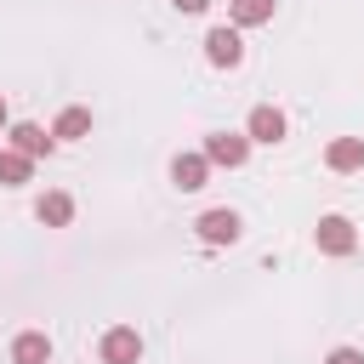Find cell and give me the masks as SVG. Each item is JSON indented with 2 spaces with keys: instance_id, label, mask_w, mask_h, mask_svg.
<instances>
[{
  "instance_id": "1",
  "label": "cell",
  "mask_w": 364,
  "mask_h": 364,
  "mask_svg": "<svg viewBox=\"0 0 364 364\" xmlns=\"http://www.w3.org/2000/svg\"><path fill=\"white\" fill-rule=\"evenodd\" d=\"M205 57H210L216 68H239V63H245V40H239V28H233V23H216V28L205 34Z\"/></svg>"
},
{
  "instance_id": "2",
  "label": "cell",
  "mask_w": 364,
  "mask_h": 364,
  "mask_svg": "<svg viewBox=\"0 0 364 364\" xmlns=\"http://www.w3.org/2000/svg\"><path fill=\"white\" fill-rule=\"evenodd\" d=\"M205 159L239 171V165L250 159V136H239V131H216V136H205Z\"/></svg>"
},
{
  "instance_id": "3",
  "label": "cell",
  "mask_w": 364,
  "mask_h": 364,
  "mask_svg": "<svg viewBox=\"0 0 364 364\" xmlns=\"http://www.w3.org/2000/svg\"><path fill=\"white\" fill-rule=\"evenodd\" d=\"M313 239H318V250H324V256H347V250L358 245V233H353V222H347V216H318Z\"/></svg>"
},
{
  "instance_id": "4",
  "label": "cell",
  "mask_w": 364,
  "mask_h": 364,
  "mask_svg": "<svg viewBox=\"0 0 364 364\" xmlns=\"http://www.w3.org/2000/svg\"><path fill=\"white\" fill-rule=\"evenodd\" d=\"M97 353H102V364H136V358H142V336H136L131 324H114Z\"/></svg>"
},
{
  "instance_id": "5",
  "label": "cell",
  "mask_w": 364,
  "mask_h": 364,
  "mask_svg": "<svg viewBox=\"0 0 364 364\" xmlns=\"http://www.w3.org/2000/svg\"><path fill=\"white\" fill-rule=\"evenodd\" d=\"M6 142H11L23 159H40V154H51V142H57V136H51V131H40L34 119H17V125L6 131Z\"/></svg>"
},
{
  "instance_id": "6",
  "label": "cell",
  "mask_w": 364,
  "mask_h": 364,
  "mask_svg": "<svg viewBox=\"0 0 364 364\" xmlns=\"http://www.w3.org/2000/svg\"><path fill=\"white\" fill-rule=\"evenodd\" d=\"M245 136H250V142H267V148H273V142H284V114H279V108H267V102H262V108H250Z\"/></svg>"
},
{
  "instance_id": "7",
  "label": "cell",
  "mask_w": 364,
  "mask_h": 364,
  "mask_svg": "<svg viewBox=\"0 0 364 364\" xmlns=\"http://www.w3.org/2000/svg\"><path fill=\"white\" fill-rule=\"evenodd\" d=\"M193 228H199L205 245H233V239H239V210H205Z\"/></svg>"
},
{
  "instance_id": "8",
  "label": "cell",
  "mask_w": 364,
  "mask_h": 364,
  "mask_svg": "<svg viewBox=\"0 0 364 364\" xmlns=\"http://www.w3.org/2000/svg\"><path fill=\"white\" fill-rule=\"evenodd\" d=\"M205 176H210V159H205V154H176V159H171V182H176L182 193L205 188Z\"/></svg>"
},
{
  "instance_id": "9",
  "label": "cell",
  "mask_w": 364,
  "mask_h": 364,
  "mask_svg": "<svg viewBox=\"0 0 364 364\" xmlns=\"http://www.w3.org/2000/svg\"><path fill=\"white\" fill-rule=\"evenodd\" d=\"M34 216H40L46 228H68V222H74V199L51 188V193H40V205H34Z\"/></svg>"
},
{
  "instance_id": "10",
  "label": "cell",
  "mask_w": 364,
  "mask_h": 364,
  "mask_svg": "<svg viewBox=\"0 0 364 364\" xmlns=\"http://www.w3.org/2000/svg\"><path fill=\"white\" fill-rule=\"evenodd\" d=\"M324 159H330V171H364V136H336Z\"/></svg>"
},
{
  "instance_id": "11",
  "label": "cell",
  "mask_w": 364,
  "mask_h": 364,
  "mask_svg": "<svg viewBox=\"0 0 364 364\" xmlns=\"http://www.w3.org/2000/svg\"><path fill=\"white\" fill-rule=\"evenodd\" d=\"M51 136H57V142H80V136H91V108H63L57 125H51Z\"/></svg>"
},
{
  "instance_id": "12",
  "label": "cell",
  "mask_w": 364,
  "mask_h": 364,
  "mask_svg": "<svg viewBox=\"0 0 364 364\" xmlns=\"http://www.w3.org/2000/svg\"><path fill=\"white\" fill-rule=\"evenodd\" d=\"M51 358V341L40 336V330H23L17 341H11V364H46Z\"/></svg>"
},
{
  "instance_id": "13",
  "label": "cell",
  "mask_w": 364,
  "mask_h": 364,
  "mask_svg": "<svg viewBox=\"0 0 364 364\" xmlns=\"http://www.w3.org/2000/svg\"><path fill=\"white\" fill-rule=\"evenodd\" d=\"M34 176V159H23L17 148H0V188H23Z\"/></svg>"
},
{
  "instance_id": "14",
  "label": "cell",
  "mask_w": 364,
  "mask_h": 364,
  "mask_svg": "<svg viewBox=\"0 0 364 364\" xmlns=\"http://www.w3.org/2000/svg\"><path fill=\"white\" fill-rule=\"evenodd\" d=\"M228 17H233V28H256L273 17V0H228Z\"/></svg>"
},
{
  "instance_id": "15",
  "label": "cell",
  "mask_w": 364,
  "mask_h": 364,
  "mask_svg": "<svg viewBox=\"0 0 364 364\" xmlns=\"http://www.w3.org/2000/svg\"><path fill=\"white\" fill-rule=\"evenodd\" d=\"M324 364H364V353H358V347H336Z\"/></svg>"
},
{
  "instance_id": "16",
  "label": "cell",
  "mask_w": 364,
  "mask_h": 364,
  "mask_svg": "<svg viewBox=\"0 0 364 364\" xmlns=\"http://www.w3.org/2000/svg\"><path fill=\"white\" fill-rule=\"evenodd\" d=\"M210 0H176V11H205Z\"/></svg>"
},
{
  "instance_id": "17",
  "label": "cell",
  "mask_w": 364,
  "mask_h": 364,
  "mask_svg": "<svg viewBox=\"0 0 364 364\" xmlns=\"http://www.w3.org/2000/svg\"><path fill=\"white\" fill-rule=\"evenodd\" d=\"M0 125H6V97H0Z\"/></svg>"
}]
</instances>
